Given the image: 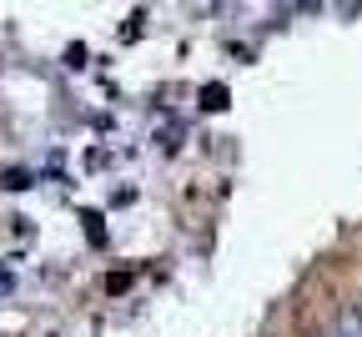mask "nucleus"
Masks as SVG:
<instances>
[{"instance_id": "obj_1", "label": "nucleus", "mask_w": 362, "mask_h": 337, "mask_svg": "<svg viewBox=\"0 0 362 337\" xmlns=\"http://www.w3.org/2000/svg\"><path fill=\"white\" fill-rule=\"evenodd\" d=\"M327 337H347V332H327Z\"/></svg>"}]
</instances>
